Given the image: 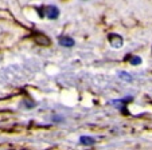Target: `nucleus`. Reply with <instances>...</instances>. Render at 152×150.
<instances>
[{
    "label": "nucleus",
    "mask_w": 152,
    "mask_h": 150,
    "mask_svg": "<svg viewBox=\"0 0 152 150\" xmlns=\"http://www.w3.org/2000/svg\"><path fill=\"white\" fill-rule=\"evenodd\" d=\"M108 38H109V43H110V46H112V47L120 48L121 46H123V38H121L120 35H117V34H110Z\"/></svg>",
    "instance_id": "2"
},
{
    "label": "nucleus",
    "mask_w": 152,
    "mask_h": 150,
    "mask_svg": "<svg viewBox=\"0 0 152 150\" xmlns=\"http://www.w3.org/2000/svg\"><path fill=\"white\" fill-rule=\"evenodd\" d=\"M80 142L82 145H86V146H92V145H94V138H92V137H86V136H82L80 138Z\"/></svg>",
    "instance_id": "5"
},
{
    "label": "nucleus",
    "mask_w": 152,
    "mask_h": 150,
    "mask_svg": "<svg viewBox=\"0 0 152 150\" xmlns=\"http://www.w3.org/2000/svg\"><path fill=\"white\" fill-rule=\"evenodd\" d=\"M59 44L63 46V47H73V46H74V40H73L70 36H61Z\"/></svg>",
    "instance_id": "4"
},
{
    "label": "nucleus",
    "mask_w": 152,
    "mask_h": 150,
    "mask_svg": "<svg viewBox=\"0 0 152 150\" xmlns=\"http://www.w3.org/2000/svg\"><path fill=\"white\" fill-rule=\"evenodd\" d=\"M43 12H45L43 15H46L49 19H57V17L59 16V9H58L57 7H54V6H47V7H45Z\"/></svg>",
    "instance_id": "1"
},
{
    "label": "nucleus",
    "mask_w": 152,
    "mask_h": 150,
    "mask_svg": "<svg viewBox=\"0 0 152 150\" xmlns=\"http://www.w3.org/2000/svg\"><path fill=\"white\" fill-rule=\"evenodd\" d=\"M35 42L40 46H49L50 44V39L46 36V35H42V34H35Z\"/></svg>",
    "instance_id": "3"
},
{
    "label": "nucleus",
    "mask_w": 152,
    "mask_h": 150,
    "mask_svg": "<svg viewBox=\"0 0 152 150\" xmlns=\"http://www.w3.org/2000/svg\"><path fill=\"white\" fill-rule=\"evenodd\" d=\"M24 105H26V106H28V107H31V106H34L35 103H34V102H32V103H31V102H27V101H26V102H24Z\"/></svg>",
    "instance_id": "8"
},
{
    "label": "nucleus",
    "mask_w": 152,
    "mask_h": 150,
    "mask_svg": "<svg viewBox=\"0 0 152 150\" xmlns=\"http://www.w3.org/2000/svg\"><path fill=\"white\" fill-rule=\"evenodd\" d=\"M120 77H123V79L126 80V82H131V80H132V77L126 72H120Z\"/></svg>",
    "instance_id": "7"
},
{
    "label": "nucleus",
    "mask_w": 152,
    "mask_h": 150,
    "mask_svg": "<svg viewBox=\"0 0 152 150\" xmlns=\"http://www.w3.org/2000/svg\"><path fill=\"white\" fill-rule=\"evenodd\" d=\"M141 63V58L140 57H132L131 58V64L136 66V64H140Z\"/></svg>",
    "instance_id": "6"
}]
</instances>
